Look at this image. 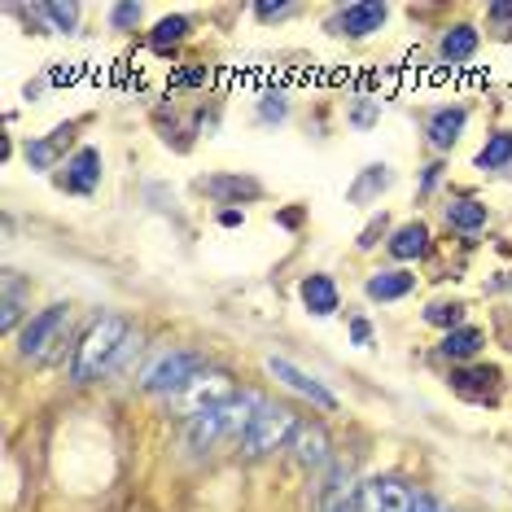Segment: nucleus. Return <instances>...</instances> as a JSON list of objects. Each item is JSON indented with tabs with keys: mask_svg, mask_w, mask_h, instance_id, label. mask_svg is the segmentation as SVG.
<instances>
[{
	"mask_svg": "<svg viewBox=\"0 0 512 512\" xmlns=\"http://www.w3.org/2000/svg\"><path fill=\"white\" fill-rule=\"evenodd\" d=\"M22 294H31V289H22L18 272H5V294H0V329L5 333H14L22 320Z\"/></svg>",
	"mask_w": 512,
	"mask_h": 512,
	"instance_id": "393cba45",
	"label": "nucleus"
},
{
	"mask_svg": "<svg viewBox=\"0 0 512 512\" xmlns=\"http://www.w3.org/2000/svg\"><path fill=\"white\" fill-rule=\"evenodd\" d=\"M351 337H355V346H368L372 342V324L368 320H351Z\"/></svg>",
	"mask_w": 512,
	"mask_h": 512,
	"instance_id": "f704fd0d",
	"label": "nucleus"
},
{
	"mask_svg": "<svg viewBox=\"0 0 512 512\" xmlns=\"http://www.w3.org/2000/svg\"><path fill=\"white\" fill-rule=\"evenodd\" d=\"M36 14L49 22L53 31H62V36H75V31H79V14H84V9H79V5H36Z\"/></svg>",
	"mask_w": 512,
	"mask_h": 512,
	"instance_id": "bb28decb",
	"label": "nucleus"
},
{
	"mask_svg": "<svg viewBox=\"0 0 512 512\" xmlns=\"http://www.w3.org/2000/svg\"><path fill=\"white\" fill-rule=\"evenodd\" d=\"M189 36H193V18H184V14H167L154 31H149V49H154V53H171L176 44H184Z\"/></svg>",
	"mask_w": 512,
	"mask_h": 512,
	"instance_id": "5701e85b",
	"label": "nucleus"
},
{
	"mask_svg": "<svg viewBox=\"0 0 512 512\" xmlns=\"http://www.w3.org/2000/svg\"><path fill=\"white\" fill-rule=\"evenodd\" d=\"M267 372H272L281 386H289L294 394H302V399H311V407H320V412H337V394L324 386L320 377H311V372H302L298 364H289V359L272 355L267 359Z\"/></svg>",
	"mask_w": 512,
	"mask_h": 512,
	"instance_id": "1a4fd4ad",
	"label": "nucleus"
},
{
	"mask_svg": "<svg viewBox=\"0 0 512 512\" xmlns=\"http://www.w3.org/2000/svg\"><path fill=\"white\" fill-rule=\"evenodd\" d=\"M477 44H482V36H477L473 22H456V27L442 31V40H438V57H442L447 66H460V62H469V57L477 53Z\"/></svg>",
	"mask_w": 512,
	"mask_h": 512,
	"instance_id": "412c9836",
	"label": "nucleus"
},
{
	"mask_svg": "<svg viewBox=\"0 0 512 512\" xmlns=\"http://www.w3.org/2000/svg\"><path fill=\"white\" fill-rule=\"evenodd\" d=\"M394 189V171L386 167V162H372V167H364L355 176V184L346 189V202L351 206H372L381 193H390Z\"/></svg>",
	"mask_w": 512,
	"mask_h": 512,
	"instance_id": "6ab92c4d",
	"label": "nucleus"
},
{
	"mask_svg": "<svg viewBox=\"0 0 512 512\" xmlns=\"http://www.w3.org/2000/svg\"><path fill=\"white\" fill-rule=\"evenodd\" d=\"M259 119L263 123H285L289 119V97L281 88H267L259 97Z\"/></svg>",
	"mask_w": 512,
	"mask_h": 512,
	"instance_id": "cd10ccee",
	"label": "nucleus"
},
{
	"mask_svg": "<svg viewBox=\"0 0 512 512\" xmlns=\"http://www.w3.org/2000/svg\"><path fill=\"white\" fill-rule=\"evenodd\" d=\"M101 176H106V158H101V149H75L71 158H66V176H57V184H62L66 193H79V197H88V193H97V184Z\"/></svg>",
	"mask_w": 512,
	"mask_h": 512,
	"instance_id": "9b49d317",
	"label": "nucleus"
},
{
	"mask_svg": "<svg viewBox=\"0 0 512 512\" xmlns=\"http://www.w3.org/2000/svg\"><path fill=\"white\" fill-rule=\"evenodd\" d=\"M438 180H442V162H429V167H425V176H421V193H429Z\"/></svg>",
	"mask_w": 512,
	"mask_h": 512,
	"instance_id": "c9c22d12",
	"label": "nucleus"
},
{
	"mask_svg": "<svg viewBox=\"0 0 512 512\" xmlns=\"http://www.w3.org/2000/svg\"><path fill=\"white\" fill-rule=\"evenodd\" d=\"M206 79H211V71H206V66H193V71L171 75V88H202Z\"/></svg>",
	"mask_w": 512,
	"mask_h": 512,
	"instance_id": "2f4dec72",
	"label": "nucleus"
},
{
	"mask_svg": "<svg viewBox=\"0 0 512 512\" xmlns=\"http://www.w3.org/2000/svg\"><path fill=\"white\" fill-rule=\"evenodd\" d=\"M416 289V276L407 267H386V272H372L364 281V298L368 302H399Z\"/></svg>",
	"mask_w": 512,
	"mask_h": 512,
	"instance_id": "a211bd4d",
	"label": "nucleus"
},
{
	"mask_svg": "<svg viewBox=\"0 0 512 512\" xmlns=\"http://www.w3.org/2000/svg\"><path fill=\"white\" fill-rule=\"evenodd\" d=\"M298 298H302V307H307V316H316V320H329V316H337V307H342L337 281H333V276H324V272L302 276Z\"/></svg>",
	"mask_w": 512,
	"mask_h": 512,
	"instance_id": "2eb2a0df",
	"label": "nucleus"
},
{
	"mask_svg": "<svg viewBox=\"0 0 512 512\" xmlns=\"http://www.w3.org/2000/svg\"><path fill=\"white\" fill-rule=\"evenodd\" d=\"M71 136H75V123H62V127H53L49 136H36V141H27V167L31 171H53L57 167V158L66 154V145H71Z\"/></svg>",
	"mask_w": 512,
	"mask_h": 512,
	"instance_id": "f3484780",
	"label": "nucleus"
},
{
	"mask_svg": "<svg viewBox=\"0 0 512 512\" xmlns=\"http://www.w3.org/2000/svg\"><path fill=\"white\" fill-rule=\"evenodd\" d=\"M298 14V5H289V0H263V5H254V18L259 22H285V18H294Z\"/></svg>",
	"mask_w": 512,
	"mask_h": 512,
	"instance_id": "c756f323",
	"label": "nucleus"
},
{
	"mask_svg": "<svg viewBox=\"0 0 512 512\" xmlns=\"http://www.w3.org/2000/svg\"><path fill=\"white\" fill-rule=\"evenodd\" d=\"M132 351V324L123 316H101L88 324V333L79 337L75 355H71V381L75 386H92V381L110 377L114 368Z\"/></svg>",
	"mask_w": 512,
	"mask_h": 512,
	"instance_id": "f257e3e1",
	"label": "nucleus"
},
{
	"mask_svg": "<svg viewBox=\"0 0 512 512\" xmlns=\"http://www.w3.org/2000/svg\"><path fill=\"white\" fill-rule=\"evenodd\" d=\"M421 320L429 324V329H460L464 324V302H429V307L421 311Z\"/></svg>",
	"mask_w": 512,
	"mask_h": 512,
	"instance_id": "a878e982",
	"label": "nucleus"
},
{
	"mask_svg": "<svg viewBox=\"0 0 512 512\" xmlns=\"http://www.w3.org/2000/svg\"><path fill=\"white\" fill-rule=\"evenodd\" d=\"M289 447H294L302 469H311V473H320V469L333 464V442H329V434H324V425H298V434H294Z\"/></svg>",
	"mask_w": 512,
	"mask_h": 512,
	"instance_id": "dca6fc26",
	"label": "nucleus"
},
{
	"mask_svg": "<svg viewBox=\"0 0 512 512\" xmlns=\"http://www.w3.org/2000/svg\"><path fill=\"white\" fill-rule=\"evenodd\" d=\"M386 22H390V5H381V0H351V5H342L329 18V31L342 40H368Z\"/></svg>",
	"mask_w": 512,
	"mask_h": 512,
	"instance_id": "423d86ee",
	"label": "nucleus"
},
{
	"mask_svg": "<svg viewBox=\"0 0 512 512\" xmlns=\"http://www.w3.org/2000/svg\"><path fill=\"white\" fill-rule=\"evenodd\" d=\"M329 512H359V508H355V499H337V504H333Z\"/></svg>",
	"mask_w": 512,
	"mask_h": 512,
	"instance_id": "58836bf2",
	"label": "nucleus"
},
{
	"mask_svg": "<svg viewBox=\"0 0 512 512\" xmlns=\"http://www.w3.org/2000/svg\"><path fill=\"white\" fill-rule=\"evenodd\" d=\"M298 425L302 421H298V412L289 403L263 399L259 412H254V421H250V429L237 438L241 456H246V460H263V456H272V451H285L289 442H294Z\"/></svg>",
	"mask_w": 512,
	"mask_h": 512,
	"instance_id": "7ed1b4c3",
	"label": "nucleus"
},
{
	"mask_svg": "<svg viewBox=\"0 0 512 512\" xmlns=\"http://www.w3.org/2000/svg\"><path fill=\"white\" fill-rule=\"evenodd\" d=\"M486 18L491 22H512V0H495V5H486Z\"/></svg>",
	"mask_w": 512,
	"mask_h": 512,
	"instance_id": "473e14b6",
	"label": "nucleus"
},
{
	"mask_svg": "<svg viewBox=\"0 0 512 512\" xmlns=\"http://www.w3.org/2000/svg\"><path fill=\"white\" fill-rule=\"evenodd\" d=\"M477 171H504L512 167V132H495L486 136V145L477 149Z\"/></svg>",
	"mask_w": 512,
	"mask_h": 512,
	"instance_id": "b1692460",
	"label": "nucleus"
},
{
	"mask_svg": "<svg viewBox=\"0 0 512 512\" xmlns=\"http://www.w3.org/2000/svg\"><path fill=\"white\" fill-rule=\"evenodd\" d=\"M372 119H377V106H364V110H355V123H359V127H368Z\"/></svg>",
	"mask_w": 512,
	"mask_h": 512,
	"instance_id": "4c0bfd02",
	"label": "nucleus"
},
{
	"mask_svg": "<svg viewBox=\"0 0 512 512\" xmlns=\"http://www.w3.org/2000/svg\"><path fill=\"white\" fill-rule=\"evenodd\" d=\"M486 346V333L477 329V324H460V329L442 333L438 342V355L451 359V364H469V359H477V351Z\"/></svg>",
	"mask_w": 512,
	"mask_h": 512,
	"instance_id": "aec40b11",
	"label": "nucleus"
},
{
	"mask_svg": "<svg viewBox=\"0 0 512 512\" xmlns=\"http://www.w3.org/2000/svg\"><path fill=\"white\" fill-rule=\"evenodd\" d=\"M197 193H206L211 202L219 206H241V202H259L263 197V184L254 176H241V171H224V176H202L197 180Z\"/></svg>",
	"mask_w": 512,
	"mask_h": 512,
	"instance_id": "9d476101",
	"label": "nucleus"
},
{
	"mask_svg": "<svg viewBox=\"0 0 512 512\" xmlns=\"http://www.w3.org/2000/svg\"><path fill=\"white\" fill-rule=\"evenodd\" d=\"M412 499H416V491L403 482V477H394V473H386V477H368L364 486L355 491V508L359 512H407L412 508Z\"/></svg>",
	"mask_w": 512,
	"mask_h": 512,
	"instance_id": "0eeeda50",
	"label": "nucleus"
},
{
	"mask_svg": "<svg viewBox=\"0 0 512 512\" xmlns=\"http://www.w3.org/2000/svg\"><path fill=\"white\" fill-rule=\"evenodd\" d=\"M381 237H386V211L372 215V224L359 232V250H377V246H381Z\"/></svg>",
	"mask_w": 512,
	"mask_h": 512,
	"instance_id": "7c9ffc66",
	"label": "nucleus"
},
{
	"mask_svg": "<svg viewBox=\"0 0 512 512\" xmlns=\"http://www.w3.org/2000/svg\"><path fill=\"white\" fill-rule=\"evenodd\" d=\"M232 381H228V372H215V368H202L197 377L184 386V394H176L180 399V407H184V416H202V412H211V407H219V403H228L232 399Z\"/></svg>",
	"mask_w": 512,
	"mask_h": 512,
	"instance_id": "6e6552de",
	"label": "nucleus"
},
{
	"mask_svg": "<svg viewBox=\"0 0 512 512\" xmlns=\"http://www.w3.org/2000/svg\"><path fill=\"white\" fill-rule=\"evenodd\" d=\"M219 224H224V228H241V224H246V211H219Z\"/></svg>",
	"mask_w": 512,
	"mask_h": 512,
	"instance_id": "e433bc0d",
	"label": "nucleus"
},
{
	"mask_svg": "<svg viewBox=\"0 0 512 512\" xmlns=\"http://www.w3.org/2000/svg\"><path fill=\"white\" fill-rule=\"evenodd\" d=\"M486 219H491V211H486V202H477V197H456V202L447 206V224L464 232V237H477V232L486 228Z\"/></svg>",
	"mask_w": 512,
	"mask_h": 512,
	"instance_id": "4be33fe9",
	"label": "nucleus"
},
{
	"mask_svg": "<svg viewBox=\"0 0 512 512\" xmlns=\"http://www.w3.org/2000/svg\"><path fill=\"white\" fill-rule=\"evenodd\" d=\"M66 329H71V302H53V307L36 311L18 329V355L27 364H49L57 355V346L66 342Z\"/></svg>",
	"mask_w": 512,
	"mask_h": 512,
	"instance_id": "20e7f679",
	"label": "nucleus"
},
{
	"mask_svg": "<svg viewBox=\"0 0 512 512\" xmlns=\"http://www.w3.org/2000/svg\"><path fill=\"white\" fill-rule=\"evenodd\" d=\"M386 250H390L394 263H416V259H425V254L434 250V232H429L425 219H407V224H399L390 232Z\"/></svg>",
	"mask_w": 512,
	"mask_h": 512,
	"instance_id": "ddd939ff",
	"label": "nucleus"
},
{
	"mask_svg": "<svg viewBox=\"0 0 512 512\" xmlns=\"http://www.w3.org/2000/svg\"><path fill=\"white\" fill-rule=\"evenodd\" d=\"M407 512H442V504H438L434 495H421V491H416V499H412V508H407Z\"/></svg>",
	"mask_w": 512,
	"mask_h": 512,
	"instance_id": "72a5a7b5",
	"label": "nucleus"
},
{
	"mask_svg": "<svg viewBox=\"0 0 512 512\" xmlns=\"http://www.w3.org/2000/svg\"><path fill=\"white\" fill-rule=\"evenodd\" d=\"M141 18H145V5H136V0H127V5H114L110 9V27L114 31H132Z\"/></svg>",
	"mask_w": 512,
	"mask_h": 512,
	"instance_id": "c85d7f7f",
	"label": "nucleus"
},
{
	"mask_svg": "<svg viewBox=\"0 0 512 512\" xmlns=\"http://www.w3.org/2000/svg\"><path fill=\"white\" fill-rule=\"evenodd\" d=\"M451 390L464 394V399L473 403H495L499 390H504V372L495 364H464L451 372Z\"/></svg>",
	"mask_w": 512,
	"mask_h": 512,
	"instance_id": "f8f14e48",
	"label": "nucleus"
},
{
	"mask_svg": "<svg viewBox=\"0 0 512 512\" xmlns=\"http://www.w3.org/2000/svg\"><path fill=\"white\" fill-rule=\"evenodd\" d=\"M464 127H469V110H464V106H438V110L425 119V141L434 145L438 154H447V149L460 145Z\"/></svg>",
	"mask_w": 512,
	"mask_h": 512,
	"instance_id": "4468645a",
	"label": "nucleus"
},
{
	"mask_svg": "<svg viewBox=\"0 0 512 512\" xmlns=\"http://www.w3.org/2000/svg\"><path fill=\"white\" fill-rule=\"evenodd\" d=\"M259 394H232L228 403H219L211 407V412H202V416H193L189 429H184V442H189V451H215L224 438H241L250 429L254 421V412H259Z\"/></svg>",
	"mask_w": 512,
	"mask_h": 512,
	"instance_id": "f03ea898",
	"label": "nucleus"
},
{
	"mask_svg": "<svg viewBox=\"0 0 512 512\" xmlns=\"http://www.w3.org/2000/svg\"><path fill=\"white\" fill-rule=\"evenodd\" d=\"M202 368H206V355L171 346V351H162L154 364L145 368L141 386H145L149 394H167V399H176V394H184V386H189V381H193Z\"/></svg>",
	"mask_w": 512,
	"mask_h": 512,
	"instance_id": "39448f33",
	"label": "nucleus"
}]
</instances>
